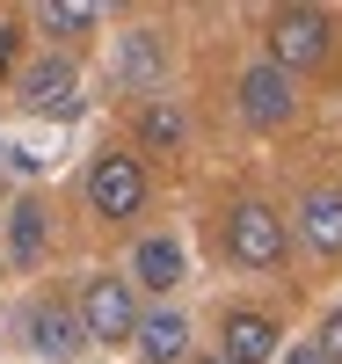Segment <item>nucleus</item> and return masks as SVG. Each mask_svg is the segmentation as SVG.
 Listing matches in <instances>:
<instances>
[{
  "label": "nucleus",
  "instance_id": "obj_12",
  "mask_svg": "<svg viewBox=\"0 0 342 364\" xmlns=\"http://www.w3.org/2000/svg\"><path fill=\"white\" fill-rule=\"evenodd\" d=\"M299 233H306V248L342 262V190H314L299 204Z\"/></svg>",
  "mask_w": 342,
  "mask_h": 364
},
{
  "label": "nucleus",
  "instance_id": "obj_18",
  "mask_svg": "<svg viewBox=\"0 0 342 364\" xmlns=\"http://www.w3.org/2000/svg\"><path fill=\"white\" fill-rule=\"evenodd\" d=\"M284 364H328V357H321L314 343H299V350H284Z\"/></svg>",
  "mask_w": 342,
  "mask_h": 364
},
{
  "label": "nucleus",
  "instance_id": "obj_7",
  "mask_svg": "<svg viewBox=\"0 0 342 364\" xmlns=\"http://www.w3.org/2000/svg\"><path fill=\"white\" fill-rule=\"evenodd\" d=\"M22 328H29V350L51 357V364H73V357H80V343H87L80 306H73V299H58V291H51V299H29Z\"/></svg>",
  "mask_w": 342,
  "mask_h": 364
},
{
  "label": "nucleus",
  "instance_id": "obj_8",
  "mask_svg": "<svg viewBox=\"0 0 342 364\" xmlns=\"http://www.w3.org/2000/svg\"><path fill=\"white\" fill-rule=\"evenodd\" d=\"M277 321L269 314H226L219 321V357H233V364H269L277 357Z\"/></svg>",
  "mask_w": 342,
  "mask_h": 364
},
{
  "label": "nucleus",
  "instance_id": "obj_19",
  "mask_svg": "<svg viewBox=\"0 0 342 364\" xmlns=\"http://www.w3.org/2000/svg\"><path fill=\"white\" fill-rule=\"evenodd\" d=\"M190 364H233V357H219V350H204V357H190Z\"/></svg>",
  "mask_w": 342,
  "mask_h": 364
},
{
  "label": "nucleus",
  "instance_id": "obj_2",
  "mask_svg": "<svg viewBox=\"0 0 342 364\" xmlns=\"http://www.w3.org/2000/svg\"><path fill=\"white\" fill-rule=\"evenodd\" d=\"M80 328H87V343H132L139 336V321H146V306H139V284L132 277H117V269H95V277L80 284Z\"/></svg>",
  "mask_w": 342,
  "mask_h": 364
},
{
  "label": "nucleus",
  "instance_id": "obj_11",
  "mask_svg": "<svg viewBox=\"0 0 342 364\" xmlns=\"http://www.w3.org/2000/svg\"><path fill=\"white\" fill-rule=\"evenodd\" d=\"M44 248H51V211H44V197H22L8 211V262L15 269H37Z\"/></svg>",
  "mask_w": 342,
  "mask_h": 364
},
{
  "label": "nucleus",
  "instance_id": "obj_4",
  "mask_svg": "<svg viewBox=\"0 0 342 364\" xmlns=\"http://www.w3.org/2000/svg\"><path fill=\"white\" fill-rule=\"evenodd\" d=\"M80 190H87V211L95 219H139L146 211V168L132 161V154H95L87 161V175H80Z\"/></svg>",
  "mask_w": 342,
  "mask_h": 364
},
{
  "label": "nucleus",
  "instance_id": "obj_10",
  "mask_svg": "<svg viewBox=\"0 0 342 364\" xmlns=\"http://www.w3.org/2000/svg\"><path fill=\"white\" fill-rule=\"evenodd\" d=\"M132 350H139V364H182V357H190V321H182L175 306H153L139 321Z\"/></svg>",
  "mask_w": 342,
  "mask_h": 364
},
{
  "label": "nucleus",
  "instance_id": "obj_16",
  "mask_svg": "<svg viewBox=\"0 0 342 364\" xmlns=\"http://www.w3.org/2000/svg\"><path fill=\"white\" fill-rule=\"evenodd\" d=\"M15 58H22V22L0 15V80H15Z\"/></svg>",
  "mask_w": 342,
  "mask_h": 364
},
{
  "label": "nucleus",
  "instance_id": "obj_14",
  "mask_svg": "<svg viewBox=\"0 0 342 364\" xmlns=\"http://www.w3.org/2000/svg\"><path fill=\"white\" fill-rule=\"evenodd\" d=\"M29 22H37L44 37H95V29H102V8H87V0H44Z\"/></svg>",
  "mask_w": 342,
  "mask_h": 364
},
{
  "label": "nucleus",
  "instance_id": "obj_17",
  "mask_svg": "<svg viewBox=\"0 0 342 364\" xmlns=\"http://www.w3.org/2000/svg\"><path fill=\"white\" fill-rule=\"evenodd\" d=\"M314 350H321L328 364H342V306H335V314L321 321V336H314Z\"/></svg>",
  "mask_w": 342,
  "mask_h": 364
},
{
  "label": "nucleus",
  "instance_id": "obj_15",
  "mask_svg": "<svg viewBox=\"0 0 342 364\" xmlns=\"http://www.w3.org/2000/svg\"><path fill=\"white\" fill-rule=\"evenodd\" d=\"M139 146H146V154H175V146H182V109L153 95L139 109Z\"/></svg>",
  "mask_w": 342,
  "mask_h": 364
},
{
  "label": "nucleus",
  "instance_id": "obj_1",
  "mask_svg": "<svg viewBox=\"0 0 342 364\" xmlns=\"http://www.w3.org/2000/svg\"><path fill=\"white\" fill-rule=\"evenodd\" d=\"M335 58V15L328 8H277L269 15V66H284L292 80Z\"/></svg>",
  "mask_w": 342,
  "mask_h": 364
},
{
  "label": "nucleus",
  "instance_id": "obj_9",
  "mask_svg": "<svg viewBox=\"0 0 342 364\" xmlns=\"http://www.w3.org/2000/svg\"><path fill=\"white\" fill-rule=\"evenodd\" d=\"M190 269H182V240L175 233H146L139 248H132V284L139 291H175Z\"/></svg>",
  "mask_w": 342,
  "mask_h": 364
},
{
  "label": "nucleus",
  "instance_id": "obj_13",
  "mask_svg": "<svg viewBox=\"0 0 342 364\" xmlns=\"http://www.w3.org/2000/svg\"><path fill=\"white\" fill-rule=\"evenodd\" d=\"M124 80H132L139 95H153V87L168 80V37L161 29H132V37H124Z\"/></svg>",
  "mask_w": 342,
  "mask_h": 364
},
{
  "label": "nucleus",
  "instance_id": "obj_3",
  "mask_svg": "<svg viewBox=\"0 0 342 364\" xmlns=\"http://www.w3.org/2000/svg\"><path fill=\"white\" fill-rule=\"evenodd\" d=\"M226 262L240 269H277L284 262V211L262 204V197H240L226 211Z\"/></svg>",
  "mask_w": 342,
  "mask_h": 364
},
{
  "label": "nucleus",
  "instance_id": "obj_5",
  "mask_svg": "<svg viewBox=\"0 0 342 364\" xmlns=\"http://www.w3.org/2000/svg\"><path fill=\"white\" fill-rule=\"evenodd\" d=\"M240 117L255 132H277V124H292V109H299V80L284 73V66H269V58H255V66L240 73Z\"/></svg>",
  "mask_w": 342,
  "mask_h": 364
},
{
  "label": "nucleus",
  "instance_id": "obj_6",
  "mask_svg": "<svg viewBox=\"0 0 342 364\" xmlns=\"http://www.w3.org/2000/svg\"><path fill=\"white\" fill-rule=\"evenodd\" d=\"M15 95H22V109H37V117H73V109H80V73H73V58H66V51H44L37 66L15 73Z\"/></svg>",
  "mask_w": 342,
  "mask_h": 364
}]
</instances>
